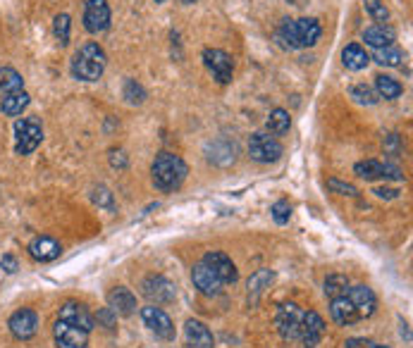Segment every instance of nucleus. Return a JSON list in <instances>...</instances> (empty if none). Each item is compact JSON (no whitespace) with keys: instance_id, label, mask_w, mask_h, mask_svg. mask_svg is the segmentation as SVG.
<instances>
[{"instance_id":"f257e3e1","label":"nucleus","mask_w":413,"mask_h":348,"mask_svg":"<svg viewBox=\"0 0 413 348\" xmlns=\"http://www.w3.org/2000/svg\"><path fill=\"white\" fill-rule=\"evenodd\" d=\"M323 33V26L318 19L301 17V19H282L277 29V38L282 41L284 48L289 50H304L318 43Z\"/></svg>"},{"instance_id":"f03ea898","label":"nucleus","mask_w":413,"mask_h":348,"mask_svg":"<svg viewBox=\"0 0 413 348\" xmlns=\"http://www.w3.org/2000/svg\"><path fill=\"white\" fill-rule=\"evenodd\" d=\"M186 174H189V167L179 156L175 153H161L156 156L151 165V177L153 184H156L158 191L163 193H172L177 191L179 186L186 182Z\"/></svg>"},{"instance_id":"7ed1b4c3","label":"nucleus","mask_w":413,"mask_h":348,"mask_svg":"<svg viewBox=\"0 0 413 348\" xmlns=\"http://www.w3.org/2000/svg\"><path fill=\"white\" fill-rule=\"evenodd\" d=\"M105 65H108V58H105V50L98 43H84L82 48L75 53L70 65L72 77L79 79V82H98L105 72Z\"/></svg>"},{"instance_id":"20e7f679","label":"nucleus","mask_w":413,"mask_h":348,"mask_svg":"<svg viewBox=\"0 0 413 348\" xmlns=\"http://www.w3.org/2000/svg\"><path fill=\"white\" fill-rule=\"evenodd\" d=\"M43 141V126L36 117H22L15 122V153L29 156Z\"/></svg>"},{"instance_id":"39448f33","label":"nucleus","mask_w":413,"mask_h":348,"mask_svg":"<svg viewBox=\"0 0 413 348\" xmlns=\"http://www.w3.org/2000/svg\"><path fill=\"white\" fill-rule=\"evenodd\" d=\"M282 143L277 141V136H272L268 131H256L251 134L249 138V156L251 160H256V163L261 165H270V163H277L279 158H282Z\"/></svg>"},{"instance_id":"423d86ee","label":"nucleus","mask_w":413,"mask_h":348,"mask_svg":"<svg viewBox=\"0 0 413 348\" xmlns=\"http://www.w3.org/2000/svg\"><path fill=\"white\" fill-rule=\"evenodd\" d=\"M301 322H304V310L296 303H279L275 312V327L287 344L299 341L301 334Z\"/></svg>"},{"instance_id":"0eeeda50","label":"nucleus","mask_w":413,"mask_h":348,"mask_svg":"<svg viewBox=\"0 0 413 348\" xmlns=\"http://www.w3.org/2000/svg\"><path fill=\"white\" fill-rule=\"evenodd\" d=\"M203 65L218 84L232 82V75H235V60H232L230 53H225L220 48H205L203 50Z\"/></svg>"},{"instance_id":"6e6552de","label":"nucleus","mask_w":413,"mask_h":348,"mask_svg":"<svg viewBox=\"0 0 413 348\" xmlns=\"http://www.w3.org/2000/svg\"><path fill=\"white\" fill-rule=\"evenodd\" d=\"M8 327H10V334L17 341L34 339L38 332V312L34 308H19V310H15L10 315Z\"/></svg>"},{"instance_id":"1a4fd4ad","label":"nucleus","mask_w":413,"mask_h":348,"mask_svg":"<svg viewBox=\"0 0 413 348\" xmlns=\"http://www.w3.org/2000/svg\"><path fill=\"white\" fill-rule=\"evenodd\" d=\"M141 293L156 305L172 303V300L177 298L175 284H172L168 277H163V274H151V277H146L141 282Z\"/></svg>"},{"instance_id":"9d476101","label":"nucleus","mask_w":413,"mask_h":348,"mask_svg":"<svg viewBox=\"0 0 413 348\" xmlns=\"http://www.w3.org/2000/svg\"><path fill=\"white\" fill-rule=\"evenodd\" d=\"M141 320H144V325L149 327V330L156 334L158 339H163V341L175 339V325H172L170 315L163 310V308H156L153 303L141 308Z\"/></svg>"},{"instance_id":"9b49d317","label":"nucleus","mask_w":413,"mask_h":348,"mask_svg":"<svg viewBox=\"0 0 413 348\" xmlns=\"http://www.w3.org/2000/svg\"><path fill=\"white\" fill-rule=\"evenodd\" d=\"M58 320L72 327H79V330H84L89 334L93 332V327H96V320H93V315L89 312V308L84 303H77V300H65L58 310Z\"/></svg>"},{"instance_id":"f8f14e48","label":"nucleus","mask_w":413,"mask_h":348,"mask_svg":"<svg viewBox=\"0 0 413 348\" xmlns=\"http://www.w3.org/2000/svg\"><path fill=\"white\" fill-rule=\"evenodd\" d=\"M354 172L365 182H375V179H397L402 182L404 174L397 165L392 163H380V160H363V163L354 165Z\"/></svg>"},{"instance_id":"ddd939ff","label":"nucleus","mask_w":413,"mask_h":348,"mask_svg":"<svg viewBox=\"0 0 413 348\" xmlns=\"http://www.w3.org/2000/svg\"><path fill=\"white\" fill-rule=\"evenodd\" d=\"M344 296L351 300L354 310L358 312V320H368V317L375 315V310H377V298H375V293H372L370 286H365V284L351 286V284H349V289L344 291Z\"/></svg>"},{"instance_id":"4468645a","label":"nucleus","mask_w":413,"mask_h":348,"mask_svg":"<svg viewBox=\"0 0 413 348\" xmlns=\"http://www.w3.org/2000/svg\"><path fill=\"white\" fill-rule=\"evenodd\" d=\"M110 26L108 0H89L84 8V29L89 33H103Z\"/></svg>"},{"instance_id":"2eb2a0df","label":"nucleus","mask_w":413,"mask_h":348,"mask_svg":"<svg viewBox=\"0 0 413 348\" xmlns=\"http://www.w3.org/2000/svg\"><path fill=\"white\" fill-rule=\"evenodd\" d=\"M201 263L208 265L210 270L218 274V279L222 284H237L239 270H237V265L232 263V258L227 256V253H222V251H208L203 256Z\"/></svg>"},{"instance_id":"dca6fc26","label":"nucleus","mask_w":413,"mask_h":348,"mask_svg":"<svg viewBox=\"0 0 413 348\" xmlns=\"http://www.w3.org/2000/svg\"><path fill=\"white\" fill-rule=\"evenodd\" d=\"M53 339H55L58 348H86V344H89V332L55 320V325H53Z\"/></svg>"},{"instance_id":"f3484780","label":"nucleus","mask_w":413,"mask_h":348,"mask_svg":"<svg viewBox=\"0 0 413 348\" xmlns=\"http://www.w3.org/2000/svg\"><path fill=\"white\" fill-rule=\"evenodd\" d=\"M325 337V322L316 310H304V322H301V334H299V344L306 348H316Z\"/></svg>"},{"instance_id":"a211bd4d","label":"nucleus","mask_w":413,"mask_h":348,"mask_svg":"<svg viewBox=\"0 0 413 348\" xmlns=\"http://www.w3.org/2000/svg\"><path fill=\"white\" fill-rule=\"evenodd\" d=\"M191 282H194V286L203 293V296H220V291H222V286H225L218 279V274L205 263H196L191 267Z\"/></svg>"},{"instance_id":"6ab92c4d","label":"nucleus","mask_w":413,"mask_h":348,"mask_svg":"<svg viewBox=\"0 0 413 348\" xmlns=\"http://www.w3.org/2000/svg\"><path fill=\"white\" fill-rule=\"evenodd\" d=\"M108 308L119 317H129L136 312V296L127 286H115L108 293Z\"/></svg>"},{"instance_id":"aec40b11","label":"nucleus","mask_w":413,"mask_h":348,"mask_svg":"<svg viewBox=\"0 0 413 348\" xmlns=\"http://www.w3.org/2000/svg\"><path fill=\"white\" fill-rule=\"evenodd\" d=\"M26 251H29V256L34 258L36 263H53V260L60 258L63 246H60L53 236H36Z\"/></svg>"},{"instance_id":"412c9836","label":"nucleus","mask_w":413,"mask_h":348,"mask_svg":"<svg viewBox=\"0 0 413 348\" xmlns=\"http://www.w3.org/2000/svg\"><path fill=\"white\" fill-rule=\"evenodd\" d=\"M184 341L191 348H213V332L201 320H186L184 325Z\"/></svg>"},{"instance_id":"4be33fe9","label":"nucleus","mask_w":413,"mask_h":348,"mask_svg":"<svg viewBox=\"0 0 413 348\" xmlns=\"http://www.w3.org/2000/svg\"><path fill=\"white\" fill-rule=\"evenodd\" d=\"M363 41L365 45H370V48H375V50L387 48V45H395L397 31H395V26H390V24H372L363 31Z\"/></svg>"},{"instance_id":"5701e85b","label":"nucleus","mask_w":413,"mask_h":348,"mask_svg":"<svg viewBox=\"0 0 413 348\" xmlns=\"http://www.w3.org/2000/svg\"><path fill=\"white\" fill-rule=\"evenodd\" d=\"M330 315H332V320H335L337 325H342V327H351V325L361 322V320H358V312L354 310L351 300L346 298L344 293L330 300Z\"/></svg>"},{"instance_id":"b1692460","label":"nucleus","mask_w":413,"mask_h":348,"mask_svg":"<svg viewBox=\"0 0 413 348\" xmlns=\"http://www.w3.org/2000/svg\"><path fill=\"white\" fill-rule=\"evenodd\" d=\"M29 103H31V98L26 91H12V93H5L3 100H0V110L8 117H17L29 108Z\"/></svg>"},{"instance_id":"393cba45","label":"nucleus","mask_w":413,"mask_h":348,"mask_svg":"<svg viewBox=\"0 0 413 348\" xmlns=\"http://www.w3.org/2000/svg\"><path fill=\"white\" fill-rule=\"evenodd\" d=\"M368 62H370V55L358 43H349L342 50V65L346 67V70L361 72V70H365V67H368Z\"/></svg>"},{"instance_id":"a878e982","label":"nucleus","mask_w":413,"mask_h":348,"mask_svg":"<svg viewBox=\"0 0 413 348\" xmlns=\"http://www.w3.org/2000/svg\"><path fill=\"white\" fill-rule=\"evenodd\" d=\"M272 282H275V272L272 270H258L256 274H251V279H249V300L251 303H256V300L261 298V293L268 289Z\"/></svg>"},{"instance_id":"bb28decb","label":"nucleus","mask_w":413,"mask_h":348,"mask_svg":"<svg viewBox=\"0 0 413 348\" xmlns=\"http://www.w3.org/2000/svg\"><path fill=\"white\" fill-rule=\"evenodd\" d=\"M375 93L377 98H385V100H395L404 93V86L397 82L395 77L390 75H377L375 77Z\"/></svg>"},{"instance_id":"cd10ccee","label":"nucleus","mask_w":413,"mask_h":348,"mask_svg":"<svg viewBox=\"0 0 413 348\" xmlns=\"http://www.w3.org/2000/svg\"><path fill=\"white\" fill-rule=\"evenodd\" d=\"M291 126V117L287 110L282 108H275L268 115V122H265V129H268V134H272V136H282V134H287Z\"/></svg>"},{"instance_id":"c85d7f7f","label":"nucleus","mask_w":413,"mask_h":348,"mask_svg":"<svg viewBox=\"0 0 413 348\" xmlns=\"http://www.w3.org/2000/svg\"><path fill=\"white\" fill-rule=\"evenodd\" d=\"M0 91L12 93V91H24V79L17 70L12 67H0Z\"/></svg>"},{"instance_id":"c756f323","label":"nucleus","mask_w":413,"mask_h":348,"mask_svg":"<svg viewBox=\"0 0 413 348\" xmlns=\"http://www.w3.org/2000/svg\"><path fill=\"white\" fill-rule=\"evenodd\" d=\"M372 60H375L377 65H382V67H399L402 65V60H404V50L399 48V45H387V48L375 50Z\"/></svg>"},{"instance_id":"7c9ffc66","label":"nucleus","mask_w":413,"mask_h":348,"mask_svg":"<svg viewBox=\"0 0 413 348\" xmlns=\"http://www.w3.org/2000/svg\"><path fill=\"white\" fill-rule=\"evenodd\" d=\"M325 296H328L330 300L342 296V293L349 289V277H344V274H328V279H325Z\"/></svg>"},{"instance_id":"2f4dec72","label":"nucleus","mask_w":413,"mask_h":348,"mask_svg":"<svg viewBox=\"0 0 413 348\" xmlns=\"http://www.w3.org/2000/svg\"><path fill=\"white\" fill-rule=\"evenodd\" d=\"M349 96L356 100L358 105H375L377 103V93H375V89H372V86H368V84H354L349 89Z\"/></svg>"},{"instance_id":"473e14b6","label":"nucleus","mask_w":413,"mask_h":348,"mask_svg":"<svg viewBox=\"0 0 413 348\" xmlns=\"http://www.w3.org/2000/svg\"><path fill=\"white\" fill-rule=\"evenodd\" d=\"M363 8L372 22H377V24L390 22V8L385 5V0H363Z\"/></svg>"},{"instance_id":"72a5a7b5","label":"nucleus","mask_w":413,"mask_h":348,"mask_svg":"<svg viewBox=\"0 0 413 348\" xmlns=\"http://www.w3.org/2000/svg\"><path fill=\"white\" fill-rule=\"evenodd\" d=\"M70 15H65V12H60V15L53 19V33H55L58 43L60 45H68L70 43Z\"/></svg>"},{"instance_id":"f704fd0d","label":"nucleus","mask_w":413,"mask_h":348,"mask_svg":"<svg viewBox=\"0 0 413 348\" xmlns=\"http://www.w3.org/2000/svg\"><path fill=\"white\" fill-rule=\"evenodd\" d=\"M122 96L127 98V103L129 105H141L146 100V91H144L141 84L134 82V79H127L124 89H122Z\"/></svg>"},{"instance_id":"c9c22d12","label":"nucleus","mask_w":413,"mask_h":348,"mask_svg":"<svg viewBox=\"0 0 413 348\" xmlns=\"http://www.w3.org/2000/svg\"><path fill=\"white\" fill-rule=\"evenodd\" d=\"M270 215L272 219H275L277 224H287L289 219H291V205H289V200H275V203L270 205Z\"/></svg>"},{"instance_id":"e433bc0d","label":"nucleus","mask_w":413,"mask_h":348,"mask_svg":"<svg viewBox=\"0 0 413 348\" xmlns=\"http://www.w3.org/2000/svg\"><path fill=\"white\" fill-rule=\"evenodd\" d=\"M91 200L98 207H105V210H115V198H112L110 189H105V186H96L93 193H91Z\"/></svg>"},{"instance_id":"4c0bfd02","label":"nucleus","mask_w":413,"mask_h":348,"mask_svg":"<svg viewBox=\"0 0 413 348\" xmlns=\"http://www.w3.org/2000/svg\"><path fill=\"white\" fill-rule=\"evenodd\" d=\"M328 186L335 193H339V196H358V189L356 186H351V184H346V182H339V179H328Z\"/></svg>"},{"instance_id":"58836bf2","label":"nucleus","mask_w":413,"mask_h":348,"mask_svg":"<svg viewBox=\"0 0 413 348\" xmlns=\"http://www.w3.org/2000/svg\"><path fill=\"white\" fill-rule=\"evenodd\" d=\"M98 322H103L105 330H112V327H115V322H117V315L110 310V308H103V310L98 312Z\"/></svg>"},{"instance_id":"ea45409f","label":"nucleus","mask_w":413,"mask_h":348,"mask_svg":"<svg viewBox=\"0 0 413 348\" xmlns=\"http://www.w3.org/2000/svg\"><path fill=\"white\" fill-rule=\"evenodd\" d=\"M0 267H3V270L8 272V274H15L19 270L15 256H3V260H0Z\"/></svg>"},{"instance_id":"a19ab883","label":"nucleus","mask_w":413,"mask_h":348,"mask_svg":"<svg viewBox=\"0 0 413 348\" xmlns=\"http://www.w3.org/2000/svg\"><path fill=\"white\" fill-rule=\"evenodd\" d=\"M372 193H375L377 198H382V200H395V198L402 196V191H399V189H385V186H382V189H375Z\"/></svg>"},{"instance_id":"79ce46f5","label":"nucleus","mask_w":413,"mask_h":348,"mask_svg":"<svg viewBox=\"0 0 413 348\" xmlns=\"http://www.w3.org/2000/svg\"><path fill=\"white\" fill-rule=\"evenodd\" d=\"M110 165L112 167H127V158L122 151H112L110 153Z\"/></svg>"},{"instance_id":"37998d69","label":"nucleus","mask_w":413,"mask_h":348,"mask_svg":"<svg viewBox=\"0 0 413 348\" xmlns=\"http://www.w3.org/2000/svg\"><path fill=\"white\" fill-rule=\"evenodd\" d=\"M344 346L346 348H372V341H368V339H349Z\"/></svg>"},{"instance_id":"c03bdc74","label":"nucleus","mask_w":413,"mask_h":348,"mask_svg":"<svg viewBox=\"0 0 413 348\" xmlns=\"http://www.w3.org/2000/svg\"><path fill=\"white\" fill-rule=\"evenodd\" d=\"M399 325H402V330H399V332H402V337H404L406 341H411V334H409V327H406V322H404V320H399Z\"/></svg>"},{"instance_id":"a18cd8bd","label":"nucleus","mask_w":413,"mask_h":348,"mask_svg":"<svg viewBox=\"0 0 413 348\" xmlns=\"http://www.w3.org/2000/svg\"><path fill=\"white\" fill-rule=\"evenodd\" d=\"M179 3H184V5H194V3H198V0H179Z\"/></svg>"},{"instance_id":"49530a36","label":"nucleus","mask_w":413,"mask_h":348,"mask_svg":"<svg viewBox=\"0 0 413 348\" xmlns=\"http://www.w3.org/2000/svg\"><path fill=\"white\" fill-rule=\"evenodd\" d=\"M372 348H390V346H382V344H372Z\"/></svg>"},{"instance_id":"de8ad7c7","label":"nucleus","mask_w":413,"mask_h":348,"mask_svg":"<svg viewBox=\"0 0 413 348\" xmlns=\"http://www.w3.org/2000/svg\"><path fill=\"white\" fill-rule=\"evenodd\" d=\"M156 3H165V0H156Z\"/></svg>"}]
</instances>
